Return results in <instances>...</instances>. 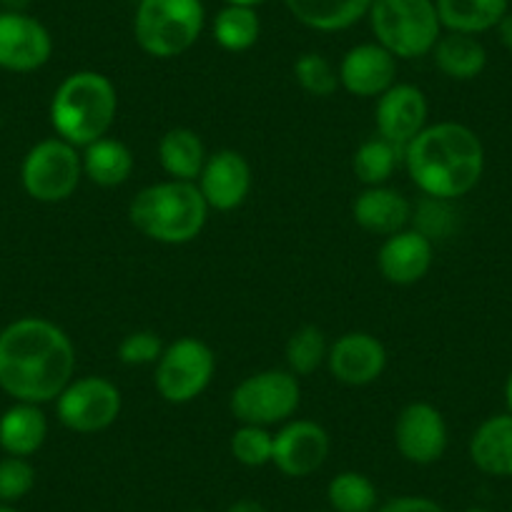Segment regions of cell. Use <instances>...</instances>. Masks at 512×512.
<instances>
[{"mask_svg":"<svg viewBox=\"0 0 512 512\" xmlns=\"http://www.w3.org/2000/svg\"><path fill=\"white\" fill-rule=\"evenodd\" d=\"M83 174L93 181V184L103 186V189H113L131 179L134 174V154L123 141L118 139H103L93 141L86 146L81 156Z\"/></svg>","mask_w":512,"mask_h":512,"instance_id":"cell-24","label":"cell"},{"mask_svg":"<svg viewBox=\"0 0 512 512\" xmlns=\"http://www.w3.org/2000/svg\"><path fill=\"white\" fill-rule=\"evenodd\" d=\"M48 437V420L41 405L16 402L0 415V450L13 457H31Z\"/></svg>","mask_w":512,"mask_h":512,"instance_id":"cell-21","label":"cell"},{"mask_svg":"<svg viewBox=\"0 0 512 512\" xmlns=\"http://www.w3.org/2000/svg\"><path fill=\"white\" fill-rule=\"evenodd\" d=\"M226 512H267V507H264L259 500H251V497H241V500L231 502V505L226 507Z\"/></svg>","mask_w":512,"mask_h":512,"instance_id":"cell-37","label":"cell"},{"mask_svg":"<svg viewBox=\"0 0 512 512\" xmlns=\"http://www.w3.org/2000/svg\"><path fill=\"white\" fill-rule=\"evenodd\" d=\"M6 3H8V6H11V11H21V8L26 6L28 0H6Z\"/></svg>","mask_w":512,"mask_h":512,"instance_id":"cell-41","label":"cell"},{"mask_svg":"<svg viewBox=\"0 0 512 512\" xmlns=\"http://www.w3.org/2000/svg\"><path fill=\"white\" fill-rule=\"evenodd\" d=\"M497 36H500V43L512 53V13L507 11L505 18L497 23Z\"/></svg>","mask_w":512,"mask_h":512,"instance_id":"cell-38","label":"cell"},{"mask_svg":"<svg viewBox=\"0 0 512 512\" xmlns=\"http://www.w3.org/2000/svg\"><path fill=\"white\" fill-rule=\"evenodd\" d=\"M377 131L382 139L405 149L427 126V98L410 83H395L377 98Z\"/></svg>","mask_w":512,"mask_h":512,"instance_id":"cell-16","label":"cell"},{"mask_svg":"<svg viewBox=\"0 0 512 512\" xmlns=\"http://www.w3.org/2000/svg\"><path fill=\"white\" fill-rule=\"evenodd\" d=\"M294 18L314 31H344L364 18L374 0H284Z\"/></svg>","mask_w":512,"mask_h":512,"instance_id":"cell-22","label":"cell"},{"mask_svg":"<svg viewBox=\"0 0 512 512\" xmlns=\"http://www.w3.org/2000/svg\"><path fill=\"white\" fill-rule=\"evenodd\" d=\"M53 38L41 21L23 11L0 13V68L31 73L51 61Z\"/></svg>","mask_w":512,"mask_h":512,"instance_id":"cell-11","label":"cell"},{"mask_svg":"<svg viewBox=\"0 0 512 512\" xmlns=\"http://www.w3.org/2000/svg\"><path fill=\"white\" fill-rule=\"evenodd\" d=\"M432 58L440 73L452 81H472L487 66V51L475 36L467 33H447L432 48Z\"/></svg>","mask_w":512,"mask_h":512,"instance_id":"cell-26","label":"cell"},{"mask_svg":"<svg viewBox=\"0 0 512 512\" xmlns=\"http://www.w3.org/2000/svg\"><path fill=\"white\" fill-rule=\"evenodd\" d=\"M322 512H334V510H322Z\"/></svg>","mask_w":512,"mask_h":512,"instance_id":"cell-44","label":"cell"},{"mask_svg":"<svg viewBox=\"0 0 512 512\" xmlns=\"http://www.w3.org/2000/svg\"><path fill=\"white\" fill-rule=\"evenodd\" d=\"M447 422L430 402H412L395 422L397 452L412 465H435L447 450Z\"/></svg>","mask_w":512,"mask_h":512,"instance_id":"cell-12","label":"cell"},{"mask_svg":"<svg viewBox=\"0 0 512 512\" xmlns=\"http://www.w3.org/2000/svg\"><path fill=\"white\" fill-rule=\"evenodd\" d=\"M447 204H450V201L432 199V196H427V199L417 206V214H412L417 221V231H420V234H425L427 239L445 236L447 231H450V224H452V216H450L452 211Z\"/></svg>","mask_w":512,"mask_h":512,"instance_id":"cell-35","label":"cell"},{"mask_svg":"<svg viewBox=\"0 0 512 512\" xmlns=\"http://www.w3.org/2000/svg\"><path fill=\"white\" fill-rule=\"evenodd\" d=\"M262 33V23L254 8L249 6H226L221 8L214 21V38L224 51L241 53L249 51Z\"/></svg>","mask_w":512,"mask_h":512,"instance_id":"cell-29","label":"cell"},{"mask_svg":"<svg viewBox=\"0 0 512 512\" xmlns=\"http://www.w3.org/2000/svg\"><path fill=\"white\" fill-rule=\"evenodd\" d=\"M505 405H507V412L512 415V372L505 382Z\"/></svg>","mask_w":512,"mask_h":512,"instance_id":"cell-39","label":"cell"},{"mask_svg":"<svg viewBox=\"0 0 512 512\" xmlns=\"http://www.w3.org/2000/svg\"><path fill=\"white\" fill-rule=\"evenodd\" d=\"M118 96L116 86L103 73H71L56 88L51 101V123L58 139L76 149H86L103 139L116 121Z\"/></svg>","mask_w":512,"mask_h":512,"instance_id":"cell-4","label":"cell"},{"mask_svg":"<svg viewBox=\"0 0 512 512\" xmlns=\"http://www.w3.org/2000/svg\"><path fill=\"white\" fill-rule=\"evenodd\" d=\"M299 402H302V387L297 374L289 369L287 372L264 369L236 384L229 407L241 425L272 427L292 420L294 412L299 410Z\"/></svg>","mask_w":512,"mask_h":512,"instance_id":"cell-7","label":"cell"},{"mask_svg":"<svg viewBox=\"0 0 512 512\" xmlns=\"http://www.w3.org/2000/svg\"><path fill=\"white\" fill-rule=\"evenodd\" d=\"M437 16L450 33L480 36L505 18L507 0H437Z\"/></svg>","mask_w":512,"mask_h":512,"instance_id":"cell-23","label":"cell"},{"mask_svg":"<svg viewBox=\"0 0 512 512\" xmlns=\"http://www.w3.org/2000/svg\"><path fill=\"white\" fill-rule=\"evenodd\" d=\"M329 510L334 512H374L379 507V490L362 472H339L327 485Z\"/></svg>","mask_w":512,"mask_h":512,"instance_id":"cell-28","label":"cell"},{"mask_svg":"<svg viewBox=\"0 0 512 512\" xmlns=\"http://www.w3.org/2000/svg\"><path fill=\"white\" fill-rule=\"evenodd\" d=\"M327 367L337 382L364 387L382 377L387 367V349L367 332H347L329 347Z\"/></svg>","mask_w":512,"mask_h":512,"instance_id":"cell-14","label":"cell"},{"mask_svg":"<svg viewBox=\"0 0 512 512\" xmlns=\"http://www.w3.org/2000/svg\"><path fill=\"white\" fill-rule=\"evenodd\" d=\"M216 372V357L206 342L181 337L164 347L156 362V390L171 405H189L204 395Z\"/></svg>","mask_w":512,"mask_h":512,"instance_id":"cell-8","label":"cell"},{"mask_svg":"<svg viewBox=\"0 0 512 512\" xmlns=\"http://www.w3.org/2000/svg\"><path fill=\"white\" fill-rule=\"evenodd\" d=\"M56 412L63 427L78 435L103 432L121 415V392L106 377L71 379L56 397Z\"/></svg>","mask_w":512,"mask_h":512,"instance_id":"cell-10","label":"cell"},{"mask_svg":"<svg viewBox=\"0 0 512 512\" xmlns=\"http://www.w3.org/2000/svg\"><path fill=\"white\" fill-rule=\"evenodd\" d=\"M435 259L432 239L417 229H402L387 236L377 254V267L382 277L397 287H410L427 277Z\"/></svg>","mask_w":512,"mask_h":512,"instance_id":"cell-18","label":"cell"},{"mask_svg":"<svg viewBox=\"0 0 512 512\" xmlns=\"http://www.w3.org/2000/svg\"><path fill=\"white\" fill-rule=\"evenodd\" d=\"M470 460L490 477H512V415H492L472 432Z\"/></svg>","mask_w":512,"mask_h":512,"instance_id":"cell-20","label":"cell"},{"mask_svg":"<svg viewBox=\"0 0 512 512\" xmlns=\"http://www.w3.org/2000/svg\"><path fill=\"white\" fill-rule=\"evenodd\" d=\"M204 18L201 0H141L134 18L136 43L154 58H176L199 41Z\"/></svg>","mask_w":512,"mask_h":512,"instance_id":"cell-6","label":"cell"},{"mask_svg":"<svg viewBox=\"0 0 512 512\" xmlns=\"http://www.w3.org/2000/svg\"><path fill=\"white\" fill-rule=\"evenodd\" d=\"M352 216L369 234L392 236L410 224L412 204L400 191L387 189V186H367L354 199Z\"/></svg>","mask_w":512,"mask_h":512,"instance_id":"cell-19","label":"cell"},{"mask_svg":"<svg viewBox=\"0 0 512 512\" xmlns=\"http://www.w3.org/2000/svg\"><path fill=\"white\" fill-rule=\"evenodd\" d=\"M259 3H264V0H226V6H259Z\"/></svg>","mask_w":512,"mask_h":512,"instance_id":"cell-40","label":"cell"},{"mask_svg":"<svg viewBox=\"0 0 512 512\" xmlns=\"http://www.w3.org/2000/svg\"><path fill=\"white\" fill-rule=\"evenodd\" d=\"M397 58L379 43H362L344 53L339 63V86L359 98L382 96L395 86Z\"/></svg>","mask_w":512,"mask_h":512,"instance_id":"cell-17","label":"cell"},{"mask_svg":"<svg viewBox=\"0 0 512 512\" xmlns=\"http://www.w3.org/2000/svg\"><path fill=\"white\" fill-rule=\"evenodd\" d=\"M327 430L312 420H289L274 435L272 465L287 477H309L329 457Z\"/></svg>","mask_w":512,"mask_h":512,"instance_id":"cell-13","label":"cell"},{"mask_svg":"<svg viewBox=\"0 0 512 512\" xmlns=\"http://www.w3.org/2000/svg\"><path fill=\"white\" fill-rule=\"evenodd\" d=\"M462 512H487V510H482V507H467V510H462Z\"/></svg>","mask_w":512,"mask_h":512,"instance_id":"cell-43","label":"cell"},{"mask_svg":"<svg viewBox=\"0 0 512 512\" xmlns=\"http://www.w3.org/2000/svg\"><path fill=\"white\" fill-rule=\"evenodd\" d=\"M161 169L174 181H199L206 164L204 141L191 128H171L159 141Z\"/></svg>","mask_w":512,"mask_h":512,"instance_id":"cell-25","label":"cell"},{"mask_svg":"<svg viewBox=\"0 0 512 512\" xmlns=\"http://www.w3.org/2000/svg\"><path fill=\"white\" fill-rule=\"evenodd\" d=\"M196 512H199V510H196Z\"/></svg>","mask_w":512,"mask_h":512,"instance_id":"cell-45","label":"cell"},{"mask_svg":"<svg viewBox=\"0 0 512 512\" xmlns=\"http://www.w3.org/2000/svg\"><path fill=\"white\" fill-rule=\"evenodd\" d=\"M231 455L244 467H264L272 462L274 435L267 427L241 425L231 435Z\"/></svg>","mask_w":512,"mask_h":512,"instance_id":"cell-31","label":"cell"},{"mask_svg":"<svg viewBox=\"0 0 512 512\" xmlns=\"http://www.w3.org/2000/svg\"><path fill=\"white\" fill-rule=\"evenodd\" d=\"M76 372V347L58 324L23 317L0 332V390L16 402H53Z\"/></svg>","mask_w":512,"mask_h":512,"instance_id":"cell-1","label":"cell"},{"mask_svg":"<svg viewBox=\"0 0 512 512\" xmlns=\"http://www.w3.org/2000/svg\"><path fill=\"white\" fill-rule=\"evenodd\" d=\"M400 159H405V149L392 141L382 139H369L354 151V174L362 184L367 186H384V181L395 174V169L400 166Z\"/></svg>","mask_w":512,"mask_h":512,"instance_id":"cell-27","label":"cell"},{"mask_svg":"<svg viewBox=\"0 0 512 512\" xmlns=\"http://www.w3.org/2000/svg\"><path fill=\"white\" fill-rule=\"evenodd\" d=\"M36 487V467L28 457H3L0 460V505L23 500Z\"/></svg>","mask_w":512,"mask_h":512,"instance_id":"cell-33","label":"cell"},{"mask_svg":"<svg viewBox=\"0 0 512 512\" xmlns=\"http://www.w3.org/2000/svg\"><path fill=\"white\" fill-rule=\"evenodd\" d=\"M164 354V342L156 332L149 329H139V332H131L128 337H123V342L118 344V359L128 367H144V364H156Z\"/></svg>","mask_w":512,"mask_h":512,"instance_id":"cell-34","label":"cell"},{"mask_svg":"<svg viewBox=\"0 0 512 512\" xmlns=\"http://www.w3.org/2000/svg\"><path fill=\"white\" fill-rule=\"evenodd\" d=\"M83 176V161L76 146L63 139H46L33 146L21 166L23 189L41 204L71 199Z\"/></svg>","mask_w":512,"mask_h":512,"instance_id":"cell-9","label":"cell"},{"mask_svg":"<svg viewBox=\"0 0 512 512\" xmlns=\"http://www.w3.org/2000/svg\"><path fill=\"white\" fill-rule=\"evenodd\" d=\"M128 219L139 234L159 244H189L209 219V204L194 181H164L141 189L128 206Z\"/></svg>","mask_w":512,"mask_h":512,"instance_id":"cell-3","label":"cell"},{"mask_svg":"<svg viewBox=\"0 0 512 512\" xmlns=\"http://www.w3.org/2000/svg\"><path fill=\"white\" fill-rule=\"evenodd\" d=\"M287 367L289 372L297 374V377H307V374L317 372L324 362H327L329 344L327 337L319 327H307L297 329V332L289 337L287 342Z\"/></svg>","mask_w":512,"mask_h":512,"instance_id":"cell-30","label":"cell"},{"mask_svg":"<svg viewBox=\"0 0 512 512\" xmlns=\"http://www.w3.org/2000/svg\"><path fill=\"white\" fill-rule=\"evenodd\" d=\"M369 21L377 43L395 58H422L442 36L435 0H374Z\"/></svg>","mask_w":512,"mask_h":512,"instance_id":"cell-5","label":"cell"},{"mask_svg":"<svg viewBox=\"0 0 512 512\" xmlns=\"http://www.w3.org/2000/svg\"><path fill=\"white\" fill-rule=\"evenodd\" d=\"M0 512H21V510H16L13 505H0Z\"/></svg>","mask_w":512,"mask_h":512,"instance_id":"cell-42","label":"cell"},{"mask_svg":"<svg viewBox=\"0 0 512 512\" xmlns=\"http://www.w3.org/2000/svg\"><path fill=\"white\" fill-rule=\"evenodd\" d=\"M405 166L422 194L455 201L480 184L485 146L465 123H432L405 146Z\"/></svg>","mask_w":512,"mask_h":512,"instance_id":"cell-2","label":"cell"},{"mask_svg":"<svg viewBox=\"0 0 512 512\" xmlns=\"http://www.w3.org/2000/svg\"><path fill=\"white\" fill-rule=\"evenodd\" d=\"M297 83L317 98H329L339 88V71L322 56V53H304L294 63Z\"/></svg>","mask_w":512,"mask_h":512,"instance_id":"cell-32","label":"cell"},{"mask_svg":"<svg viewBox=\"0 0 512 512\" xmlns=\"http://www.w3.org/2000/svg\"><path fill=\"white\" fill-rule=\"evenodd\" d=\"M201 196L206 199L209 209L234 211L246 201L251 191V166L239 151L221 149L206 156L199 181Z\"/></svg>","mask_w":512,"mask_h":512,"instance_id":"cell-15","label":"cell"},{"mask_svg":"<svg viewBox=\"0 0 512 512\" xmlns=\"http://www.w3.org/2000/svg\"><path fill=\"white\" fill-rule=\"evenodd\" d=\"M374 512H445V507L425 495H400L387 502H379Z\"/></svg>","mask_w":512,"mask_h":512,"instance_id":"cell-36","label":"cell"}]
</instances>
